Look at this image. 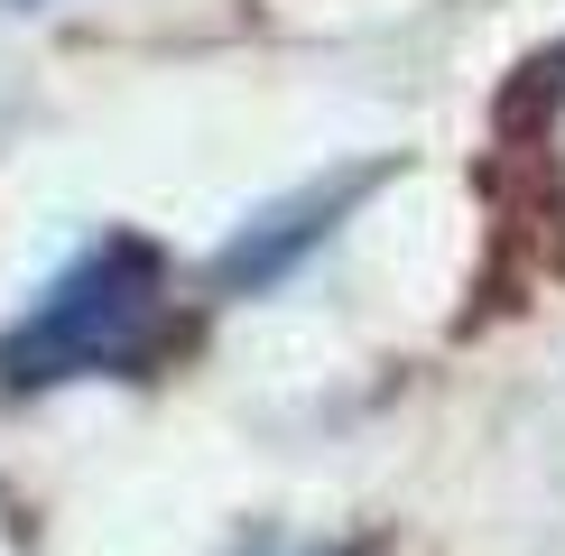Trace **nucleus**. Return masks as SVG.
Masks as SVG:
<instances>
[{
	"instance_id": "1",
	"label": "nucleus",
	"mask_w": 565,
	"mask_h": 556,
	"mask_svg": "<svg viewBox=\"0 0 565 556\" xmlns=\"http://www.w3.org/2000/svg\"><path fill=\"white\" fill-rule=\"evenodd\" d=\"M177 343V260L149 232L111 223L65 250L46 288L0 324V399H38L75 381H158Z\"/></svg>"
},
{
	"instance_id": "2",
	"label": "nucleus",
	"mask_w": 565,
	"mask_h": 556,
	"mask_svg": "<svg viewBox=\"0 0 565 556\" xmlns=\"http://www.w3.org/2000/svg\"><path fill=\"white\" fill-rule=\"evenodd\" d=\"M390 177V158H362V168H334V177H306L297 195H278V204H260V214H250L242 232H232V242L214 250V269H204V288L214 297H260V288H278V278H288L306 250L324 242V232H334L352 204L371 195V185Z\"/></svg>"
},
{
	"instance_id": "3",
	"label": "nucleus",
	"mask_w": 565,
	"mask_h": 556,
	"mask_svg": "<svg viewBox=\"0 0 565 556\" xmlns=\"http://www.w3.org/2000/svg\"><path fill=\"white\" fill-rule=\"evenodd\" d=\"M242 556H352V547H324V538H250Z\"/></svg>"
},
{
	"instance_id": "4",
	"label": "nucleus",
	"mask_w": 565,
	"mask_h": 556,
	"mask_svg": "<svg viewBox=\"0 0 565 556\" xmlns=\"http://www.w3.org/2000/svg\"><path fill=\"white\" fill-rule=\"evenodd\" d=\"M0 10H38V0H0Z\"/></svg>"
},
{
	"instance_id": "5",
	"label": "nucleus",
	"mask_w": 565,
	"mask_h": 556,
	"mask_svg": "<svg viewBox=\"0 0 565 556\" xmlns=\"http://www.w3.org/2000/svg\"><path fill=\"white\" fill-rule=\"evenodd\" d=\"M556 103H565V84H556Z\"/></svg>"
}]
</instances>
